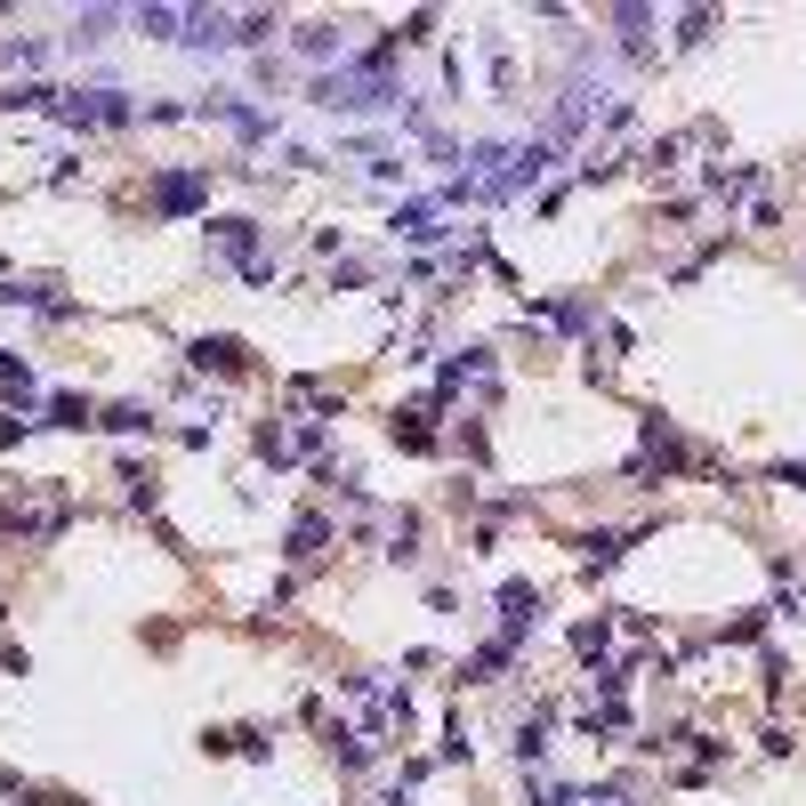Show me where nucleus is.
Returning a JSON list of instances; mask_svg holds the SVG:
<instances>
[{
    "instance_id": "obj_1",
    "label": "nucleus",
    "mask_w": 806,
    "mask_h": 806,
    "mask_svg": "<svg viewBox=\"0 0 806 806\" xmlns=\"http://www.w3.org/2000/svg\"><path fill=\"white\" fill-rule=\"evenodd\" d=\"M686 460H694V452H686V436H677V428L661 420V411H646V428H637V460H629V477H637V484H653V477H677Z\"/></svg>"
},
{
    "instance_id": "obj_2",
    "label": "nucleus",
    "mask_w": 806,
    "mask_h": 806,
    "mask_svg": "<svg viewBox=\"0 0 806 806\" xmlns=\"http://www.w3.org/2000/svg\"><path fill=\"white\" fill-rule=\"evenodd\" d=\"M65 516H73V492H40V501H9V508H0V525H9L16 541H49Z\"/></svg>"
},
{
    "instance_id": "obj_3",
    "label": "nucleus",
    "mask_w": 806,
    "mask_h": 806,
    "mask_svg": "<svg viewBox=\"0 0 806 806\" xmlns=\"http://www.w3.org/2000/svg\"><path fill=\"white\" fill-rule=\"evenodd\" d=\"M185 363H194V371H218V380H234V371H251V347L218 330V339H194V347H185Z\"/></svg>"
},
{
    "instance_id": "obj_4",
    "label": "nucleus",
    "mask_w": 806,
    "mask_h": 806,
    "mask_svg": "<svg viewBox=\"0 0 806 806\" xmlns=\"http://www.w3.org/2000/svg\"><path fill=\"white\" fill-rule=\"evenodd\" d=\"M532 622H541V589H532V581H501V637L516 646Z\"/></svg>"
},
{
    "instance_id": "obj_5",
    "label": "nucleus",
    "mask_w": 806,
    "mask_h": 806,
    "mask_svg": "<svg viewBox=\"0 0 806 806\" xmlns=\"http://www.w3.org/2000/svg\"><path fill=\"white\" fill-rule=\"evenodd\" d=\"M202 202H210V178H202V170L154 178V210H202Z\"/></svg>"
},
{
    "instance_id": "obj_6",
    "label": "nucleus",
    "mask_w": 806,
    "mask_h": 806,
    "mask_svg": "<svg viewBox=\"0 0 806 806\" xmlns=\"http://www.w3.org/2000/svg\"><path fill=\"white\" fill-rule=\"evenodd\" d=\"M387 444H396V452H436V428H428V404H404L396 420H387Z\"/></svg>"
},
{
    "instance_id": "obj_7",
    "label": "nucleus",
    "mask_w": 806,
    "mask_h": 806,
    "mask_svg": "<svg viewBox=\"0 0 806 806\" xmlns=\"http://www.w3.org/2000/svg\"><path fill=\"white\" fill-rule=\"evenodd\" d=\"M178 40H194V49H226V40H234V16H226V9H185V33Z\"/></svg>"
},
{
    "instance_id": "obj_8",
    "label": "nucleus",
    "mask_w": 806,
    "mask_h": 806,
    "mask_svg": "<svg viewBox=\"0 0 806 806\" xmlns=\"http://www.w3.org/2000/svg\"><path fill=\"white\" fill-rule=\"evenodd\" d=\"M210 242L226 258H242V266H258V226L251 218H210Z\"/></svg>"
},
{
    "instance_id": "obj_9",
    "label": "nucleus",
    "mask_w": 806,
    "mask_h": 806,
    "mask_svg": "<svg viewBox=\"0 0 806 806\" xmlns=\"http://www.w3.org/2000/svg\"><path fill=\"white\" fill-rule=\"evenodd\" d=\"M396 234H404V242H436V234H444V226H436V202H404V210H396Z\"/></svg>"
},
{
    "instance_id": "obj_10",
    "label": "nucleus",
    "mask_w": 806,
    "mask_h": 806,
    "mask_svg": "<svg viewBox=\"0 0 806 806\" xmlns=\"http://www.w3.org/2000/svg\"><path fill=\"white\" fill-rule=\"evenodd\" d=\"M622 549H629V532H581V565H589V573L622 565Z\"/></svg>"
},
{
    "instance_id": "obj_11",
    "label": "nucleus",
    "mask_w": 806,
    "mask_h": 806,
    "mask_svg": "<svg viewBox=\"0 0 806 806\" xmlns=\"http://www.w3.org/2000/svg\"><path fill=\"white\" fill-rule=\"evenodd\" d=\"M541 750H549V710H532L525 726H516V758H525V767H541Z\"/></svg>"
},
{
    "instance_id": "obj_12",
    "label": "nucleus",
    "mask_w": 806,
    "mask_h": 806,
    "mask_svg": "<svg viewBox=\"0 0 806 806\" xmlns=\"http://www.w3.org/2000/svg\"><path fill=\"white\" fill-rule=\"evenodd\" d=\"M258 460H275V468H282V460H299V444H291V420H266V428H258Z\"/></svg>"
},
{
    "instance_id": "obj_13",
    "label": "nucleus",
    "mask_w": 806,
    "mask_h": 806,
    "mask_svg": "<svg viewBox=\"0 0 806 806\" xmlns=\"http://www.w3.org/2000/svg\"><path fill=\"white\" fill-rule=\"evenodd\" d=\"M121 484H130V508H137V516H154V501H161L154 468H137V460H130V468H121Z\"/></svg>"
},
{
    "instance_id": "obj_14",
    "label": "nucleus",
    "mask_w": 806,
    "mask_h": 806,
    "mask_svg": "<svg viewBox=\"0 0 806 806\" xmlns=\"http://www.w3.org/2000/svg\"><path fill=\"white\" fill-rule=\"evenodd\" d=\"M106 428H113V436H154V411H146V404H113Z\"/></svg>"
},
{
    "instance_id": "obj_15",
    "label": "nucleus",
    "mask_w": 806,
    "mask_h": 806,
    "mask_svg": "<svg viewBox=\"0 0 806 806\" xmlns=\"http://www.w3.org/2000/svg\"><path fill=\"white\" fill-rule=\"evenodd\" d=\"M330 541V525H323V516H299V525H291V556H299V565H306V556H315Z\"/></svg>"
},
{
    "instance_id": "obj_16",
    "label": "nucleus",
    "mask_w": 806,
    "mask_h": 806,
    "mask_svg": "<svg viewBox=\"0 0 806 806\" xmlns=\"http://www.w3.org/2000/svg\"><path fill=\"white\" fill-rule=\"evenodd\" d=\"M605 646H613V622H581V629H573V653H581V661H605Z\"/></svg>"
},
{
    "instance_id": "obj_17",
    "label": "nucleus",
    "mask_w": 806,
    "mask_h": 806,
    "mask_svg": "<svg viewBox=\"0 0 806 806\" xmlns=\"http://www.w3.org/2000/svg\"><path fill=\"white\" fill-rule=\"evenodd\" d=\"M0 396H16V404L33 396V363L25 356H0Z\"/></svg>"
},
{
    "instance_id": "obj_18",
    "label": "nucleus",
    "mask_w": 806,
    "mask_h": 806,
    "mask_svg": "<svg viewBox=\"0 0 806 806\" xmlns=\"http://www.w3.org/2000/svg\"><path fill=\"white\" fill-rule=\"evenodd\" d=\"M49 420L57 428H89L97 411H89V396H49Z\"/></svg>"
},
{
    "instance_id": "obj_19",
    "label": "nucleus",
    "mask_w": 806,
    "mask_h": 806,
    "mask_svg": "<svg viewBox=\"0 0 806 806\" xmlns=\"http://www.w3.org/2000/svg\"><path fill=\"white\" fill-rule=\"evenodd\" d=\"M299 49L323 65V57H339V33H330V25H306V33H299Z\"/></svg>"
},
{
    "instance_id": "obj_20",
    "label": "nucleus",
    "mask_w": 806,
    "mask_h": 806,
    "mask_svg": "<svg viewBox=\"0 0 806 806\" xmlns=\"http://www.w3.org/2000/svg\"><path fill=\"white\" fill-rule=\"evenodd\" d=\"M718 637H734V646H750V637H767V613H734Z\"/></svg>"
},
{
    "instance_id": "obj_21",
    "label": "nucleus",
    "mask_w": 806,
    "mask_h": 806,
    "mask_svg": "<svg viewBox=\"0 0 806 806\" xmlns=\"http://www.w3.org/2000/svg\"><path fill=\"white\" fill-rule=\"evenodd\" d=\"M532 806H573V791H565V782H549V774H541V782H532Z\"/></svg>"
}]
</instances>
